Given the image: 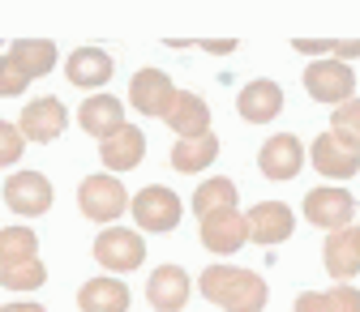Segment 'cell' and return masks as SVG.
<instances>
[{
  "label": "cell",
  "mask_w": 360,
  "mask_h": 312,
  "mask_svg": "<svg viewBox=\"0 0 360 312\" xmlns=\"http://www.w3.org/2000/svg\"><path fill=\"white\" fill-rule=\"evenodd\" d=\"M352 236H356V248H360V222H356V227H352Z\"/></svg>",
  "instance_id": "34"
},
{
  "label": "cell",
  "mask_w": 360,
  "mask_h": 312,
  "mask_svg": "<svg viewBox=\"0 0 360 312\" xmlns=\"http://www.w3.org/2000/svg\"><path fill=\"white\" fill-rule=\"evenodd\" d=\"M133 218H138L142 231H172L180 222V197L163 184H150L133 197Z\"/></svg>",
  "instance_id": "8"
},
{
  "label": "cell",
  "mask_w": 360,
  "mask_h": 312,
  "mask_svg": "<svg viewBox=\"0 0 360 312\" xmlns=\"http://www.w3.org/2000/svg\"><path fill=\"white\" fill-rule=\"evenodd\" d=\"M77 120H82V128L90 133V137H116V133L124 128V107H120V99H112V95H95V99H86L82 103V111H77Z\"/></svg>",
  "instance_id": "18"
},
{
  "label": "cell",
  "mask_w": 360,
  "mask_h": 312,
  "mask_svg": "<svg viewBox=\"0 0 360 312\" xmlns=\"http://www.w3.org/2000/svg\"><path fill=\"white\" fill-rule=\"evenodd\" d=\"M9 56L26 69V77H48L52 65H56V43L52 39H18Z\"/></svg>",
  "instance_id": "23"
},
{
  "label": "cell",
  "mask_w": 360,
  "mask_h": 312,
  "mask_svg": "<svg viewBox=\"0 0 360 312\" xmlns=\"http://www.w3.org/2000/svg\"><path fill=\"white\" fill-rule=\"evenodd\" d=\"M326 299H330V312H360V291L347 283H335L326 291Z\"/></svg>",
  "instance_id": "31"
},
{
  "label": "cell",
  "mask_w": 360,
  "mask_h": 312,
  "mask_svg": "<svg viewBox=\"0 0 360 312\" xmlns=\"http://www.w3.org/2000/svg\"><path fill=\"white\" fill-rule=\"evenodd\" d=\"M116 73L112 56L99 52V48H77L69 60H65V77L73 86H82V90H99V86H108V77Z\"/></svg>",
  "instance_id": "15"
},
{
  "label": "cell",
  "mask_w": 360,
  "mask_h": 312,
  "mask_svg": "<svg viewBox=\"0 0 360 312\" xmlns=\"http://www.w3.org/2000/svg\"><path fill=\"white\" fill-rule=\"evenodd\" d=\"M356 214V197L347 189H313L304 197V218L313 227H326V231H347V222Z\"/></svg>",
  "instance_id": "7"
},
{
  "label": "cell",
  "mask_w": 360,
  "mask_h": 312,
  "mask_svg": "<svg viewBox=\"0 0 360 312\" xmlns=\"http://www.w3.org/2000/svg\"><path fill=\"white\" fill-rule=\"evenodd\" d=\"M5 205L22 218H39L52 210V184L43 171H18L5 180Z\"/></svg>",
  "instance_id": "5"
},
{
  "label": "cell",
  "mask_w": 360,
  "mask_h": 312,
  "mask_svg": "<svg viewBox=\"0 0 360 312\" xmlns=\"http://www.w3.org/2000/svg\"><path fill=\"white\" fill-rule=\"evenodd\" d=\"M292 227H296V218L283 201H262V205L249 210V240H257L262 248L283 244L292 236Z\"/></svg>",
  "instance_id": "13"
},
{
  "label": "cell",
  "mask_w": 360,
  "mask_h": 312,
  "mask_svg": "<svg viewBox=\"0 0 360 312\" xmlns=\"http://www.w3.org/2000/svg\"><path fill=\"white\" fill-rule=\"evenodd\" d=\"M304 90L318 103L343 107L352 99V90H356V73L343 60H313V65H304Z\"/></svg>",
  "instance_id": "3"
},
{
  "label": "cell",
  "mask_w": 360,
  "mask_h": 312,
  "mask_svg": "<svg viewBox=\"0 0 360 312\" xmlns=\"http://www.w3.org/2000/svg\"><path fill=\"white\" fill-rule=\"evenodd\" d=\"M129 99L142 116H167V107L176 99V86L167 81L163 69H138L129 81Z\"/></svg>",
  "instance_id": "12"
},
{
  "label": "cell",
  "mask_w": 360,
  "mask_h": 312,
  "mask_svg": "<svg viewBox=\"0 0 360 312\" xmlns=\"http://www.w3.org/2000/svg\"><path fill=\"white\" fill-rule=\"evenodd\" d=\"M146 299L159 308V312H180L189 299V274L180 265H159L146 283Z\"/></svg>",
  "instance_id": "16"
},
{
  "label": "cell",
  "mask_w": 360,
  "mask_h": 312,
  "mask_svg": "<svg viewBox=\"0 0 360 312\" xmlns=\"http://www.w3.org/2000/svg\"><path fill=\"white\" fill-rule=\"evenodd\" d=\"M163 120L180 133V137H206V133H210V107L193 90H176V99H172Z\"/></svg>",
  "instance_id": "17"
},
{
  "label": "cell",
  "mask_w": 360,
  "mask_h": 312,
  "mask_svg": "<svg viewBox=\"0 0 360 312\" xmlns=\"http://www.w3.org/2000/svg\"><path fill=\"white\" fill-rule=\"evenodd\" d=\"M296 52H339V60H352V56H360V39H352V43H330V39H296Z\"/></svg>",
  "instance_id": "30"
},
{
  "label": "cell",
  "mask_w": 360,
  "mask_h": 312,
  "mask_svg": "<svg viewBox=\"0 0 360 312\" xmlns=\"http://www.w3.org/2000/svg\"><path fill=\"white\" fill-rule=\"evenodd\" d=\"M292 312H330V299H326V291H300Z\"/></svg>",
  "instance_id": "32"
},
{
  "label": "cell",
  "mask_w": 360,
  "mask_h": 312,
  "mask_svg": "<svg viewBox=\"0 0 360 312\" xmlns=\"http://www.w3.org/2000/svg\"><path fill=\"white\" fill-rule=\"evenodd\" d=\"M77 205L86 218H95V222H112L120 218L133 201L124 193V184L116 180V175H86V180L77 184Z\"/></svg>",
  "instance_id": "2"
},
{
  "label": "cell",
  "mask_w": 360,
  "mask_h": 312,
  "mask_svg": "<svg viewBox=\"0 0 360 312\" xmlns=\"http://www.w3.org/2000/svg\"><path fill=\"white\" fill-rule=\"evenodd\" d=\"M95 261L103 270H116V274H129L146 261V240L129 227H108L99 240H95Z\"/></svg>",
  "instance_id": "4"
},
{
  "label": "cell",
  "mask_w": 360,
  "mask_h": 312,
  "mask_svg": "<svg viewBox=\"0 0 360 312\" xmlns=\"http://www.w3.org/2000/svg\"><path fill=\"white\" fill-rule=\"evenodd\" d=\"M322 261H326V274H330L335 283H347V278L360 274V248H356L352 227L326 236V244H322Z\"/></svg>",
  "instance_id": "19"
},
{
  "label": "cell",
  "mask_w": 360,
  "mask_h": 312,
  "mask_svg": "<svg viewBox=\"0 0 360 312\" xmlns=\"http://www.w3.org/2000/svg\"><path fill=\"white\" fill-rule=\"evenodd\" d=\"M330 128L339 133L343 142H352V146L360 150V99H347L343 107H335V116H330Z\"/></svg>",
  "instance_id": "27"
},
{
  "label": "cell",
  "mask_w": 360,
  "mask_h": 312,
  "mask_svg": "<svg viewBox=\"0 0 360 312\" xmlns=\"http://www.w3.org/2000/svg\"><path fill=\"white\" fill-rule=\"evenodd\" d=\"M26 69L13 60V56H0V95H5V99H13V95H22L26 90Z\"/></svg>",
  "instance_id": "29"
},
{
  "label": "cell",
  "mask_w": 360,
  "mask_h": 312,
  "mask_svg": "<svg viewBox=\"0 0 360 312\" xmlns=\"http://www.w3.org/2000/svg\"><path fill=\"white\" fill-rule=\"evenodd\" d=\"M0 312H48V308H43V304H5Z\"/></svg>",
  "instance_id": "33"
},
{
  "label": "cell",
  "mask_w": 360,
  "mask_h": 312,
  "mask_svg": "<svg viewBox=\"0 0 360 312\" xmlns=\"http://www.w3.org/2000/svg\"><path fill=\"white\" fill-rule=\"evenodd\" d=\"M99 150H103V167H112V171H133V167L146 158V133L133 128V124H124L116 137H108Z\"/></svg>",
  "instance_id": "20"
},
{
  "label": "cell",
  "mask_w": 360,
  "mask_h": 312,
  "mask_svg": "<svg viewBox=\"0 0 360 312\" xmlns=\"http://www.w3.org/2000/svg\"><path fill=\"white\" fill-rule=\"evenodd\" d=\"M39 257V236L30 227H5L0 231V265H18Z\"/></svg>",
  "instance_id": "25"
},
{
  "label": "cell",
  "mask_w": 360,
  "mask_h": 312,
  "mask_svg": "<svg viewBox=\"0 0 360 312\" xmlns=\"http://www.w3.org/2000/svg\"><path fill=\"white\" fill-rule=\"evenodd\" d=\"M214 158H219V137H214V133H206V137H180L172 146V167L185 171V175L210 167Z\"/></svg>",
  "instance_id": "22"
},
{
  "label": "cell",
  "mask_w": 360,
  "mask_h": 312,
  "mask_svg": "<svg viewBox=\"0 0 360 312\" xmlns=\"http://www.w3.org/2000/svg\"><path fill=\"white\" fill-rule=\"evenodd\" d=\"M309 154H313V167H318L322 175H330V180H352V175L360 171V150L352 142H343L335 128L322 133Z\"/></svg>",
  "instance_id": "9"
},
{
  "label": "cell",
  "mask_w": 360,
  "mask_h": 312,
  "mask_svg": "<svg viewBox=\"0 0 360 312\" xmlns=\"http://www.w3.org/2000/svg\"><path fill=\"white\" fill-rule=\"evenodd\" d=\"M228 205H236V184L228 180V175H214V180L198 184V193H193L198 218H206V214H214V210H228Z\"/></svg>",
  "instance_id": "24"
},
{
  "label": "cell",
  "mask_w": 360,
  "mask_h": 312,
  "mask_svg": "<svg viewBox=\"0 0 360 312\" xmlns=\"http://www.w3.org/2000/svg\"><path fill=\"white\" fill-rule=\"evenodd\" d=\"M236 111H240L249 124H270V120L283 111V90H279L270 77H257V81H249L245 90H240Z\"/></svg>",
  "instance_id": "14"
},
{
  "label": "cell",
  "mask_w": 360,
  "mask_h": 312,
  "mask_svg": "<svg viewBox=\"0 0 360 312\" xmlns=\"http://www.w3.org/2000/svg\"><path fill=\"white\" fill-rule=\"evenodd\" d=\"M82 312H124L129 308V287L120 278H90L77 291Z\"/></svg>",
  "instance_id": "21"
},
{
  "label": "cell",
  "mask_w": 360,
  "mask_h": 312,
  "mask_svg": "<svg viewBox=\"0 0 360 312\" xmlns=\"http://www.w3.org/2000/svg\"><path fill=\"white\" fill-rule=\"evenodd\" d=\"M202 227H198V236H202V244L210 248V252H236L245 240H249V218L236 210V205H228V210H214V214H206V218H198Z\"/></svg>",
  "instance_id": "6"
},
{
  "label": "cell",
  "mask_w": 360,
  "mask_h": 312,
  "mask_svg": "<svg viewBox=\"0 0 360 312\" xmlns=\"http://www.w3.org/2000/svg\"><path fill=\"white\" fill-rule=\"evenodd\" d=\"M65 124H69V111H65L60 99H30L22 107V120H18V128L26 133L30 142H39V146L56 142L60 133H65Z\"/></svg>",
  "instance_id": "10"
},
{
  "label": "cell",
  "mask_w": 360,
  "mask_h": 312,
  "mask_svg": "<svg viewBox=\"0 0 360 312\" xmlns=\"http://www.w3.org/2000/svg\"><path fill=\"white\" fill-rule=\"evenodd\" d=\"M257 167H262L266 180H292V175L304 167V146H300V137H296V133H275V137L262 146Z\"/></svg>",
  "instance_id": "11"
},
{
  "label": "cell",
  "mask_w": 360,
  "mask_h": 312,
  "mask_svg": "<svg viewBox=\"0 0 360 312\" xmlns=\"http://www.w3.org/2000/svg\"><path fill=\"white\" fill-rule=\"evenodd\" d=\"M22 146H26V133L9 120H0V167H13L22 158Z\"/></svg>",
  "instance_id": "28"
},
{
  "label": "cell",
  "mask_w": 360,
  "mask_h": 312,
  "mask_svg": "<svg viewBox=\"0 0 360 312\" xmlns=\"http://www.w3.org/2000/svg\"><path fill=\"white\" fill-rule=\"evenodd\" d=\"M48 283V270H43V261H18V265H0V287L9 291H39Z\"/></svg>",
  "instance_id": "26"
},
{
  "label": "cell",
  "mask_w": 360,
  "mask_h": 312,
  "mask_svg": "<svg viewBox=\"0 0 360 312\" xmlns=\"http://www.w3.org/2000/svg\"><path fill=\"white\" fill-rule=\"evenodd\" d=\"M202 295L219 304L223 312H262L266 308V278L236 265H210L202 270Z\"/></svg>",
  "instance_id": "1"
}]
</instances>
